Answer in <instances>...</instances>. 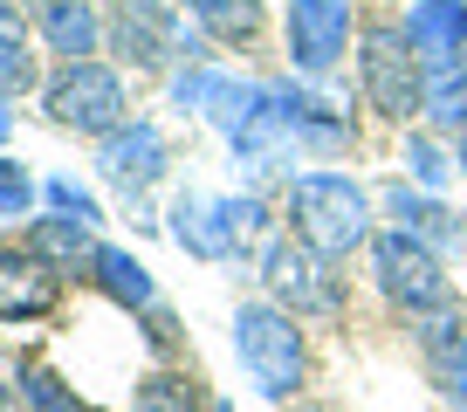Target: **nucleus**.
Masks as SVG:
<instances>
[{
  "instance_id": "obj_15",
  "label": "nucleus",
  "mask_w": 467,
  "mask_h": 412,
  "mask_svg": "<svg viewBox=\"0 0 467 412\" xmlns=\"http://www.w3.org/2000/svg\"><path fill=\"white\" fill-rule=\"evenodd\" d=\"M35 89V56H28V28L15 7H0V97Z\"/></svg>"
},
{
  "instance_id": "obj_12",
  "label": "nucleus",
  "mask_w": 467,
  "mask_h": 412,
  "mask_svg": "<svg viewBox=\"0 0 467 412\" xmlns=\"http://www.w3.org/2000/svg\"><path fill=\"white\" fill-rule=\"evenodd\" d=\"M89 268H97L103 295H117L124 309H151V295H159V289H151V275H145V262H131L124 248H97V262H89Z\"/></svg>"
},
{
  "instance_id": "obj_20",
  "label": "nucleus",
  "mask_w": 467,
  "mask_h": 412,
  "mask_svg": "<svg viewBox=\"0 0 467 412\" xmlns=\"http://www.w3.org/2000/svg\"><path fill=\"white\" fill-rule=\"evenodd\" d=\"M7 131H15V118H7V110H0V138H7Z\"/></svg>"
},
{
  "instance_id": "obj_18",
  "label": "nucleus",
  "mask_w": 467,
  "mask_h": 412,
  "mask_svg": "<svg viewBox=\"0 0 467 412\" xmlns=\"http://www.w3.org/2000/svg\"><path fill=\"white\" fill-rule=\"evenodd\" d=\"M28 200H35V179L21 172L15 159H0V221H15V213H28Z\"/></svg>"
},
{
  "instance_id": "obj_14",
  "label": "nucleus",
  "mask_w": 467,
  "mask_h": 412,
  "mask_svg": "<svg viewBox=\"0 0 467 412\" xmlns=\"http://www.w3.org/2000/svg\"><path fill=\"white\" fill-rule=\"evenodd\" d=\"M186 7L220 42H254V35H262V0H186Z\"/></svg>"
},
{
  "instance_id": "obj_1",
  "label": "nucleus",
  "mask_w": 467,
  "mask_h": 412,
  "mask_svg": "<svg viewBox=\"0 0 467 412\" xmlns=\"http://www.w3.org/2000/svg\"><path fill=\"white\" fill-rule=\"evenodd\" d=\"M234 351L248 365L262 398H289L303 385V330L282 303H241L234 309Z\"/></svg>"
},
{
  "instance_id": "obj_4",
  "label": "nucleus",
  "mask_w": 467,
  "mask_h": 412,
  "mask_svg": "<svg viewBox=\"0 0 467 412\" xmlns=\"http://www.w3.org/2000/svg\"><path fill=\"white\" fill-rule=\"evenodd\" d=\"M371 268H379V289L392 295V303H406V309H440V303H453L440 262H433L412 234H379V241H371Z\"/></svg>"
},
{
  "instance_id": "obj_10",
  "label": "nucleus",
  "mask_w": 467,
  "mask_h": 412,
  "mask_svg": "<svg viewBox=\"0 0 467 412\" xmlns=\"http://www.w3.org/2000/svg\"><path fill=\"white\" fill-rule=\"evenodd\" d=\"M117 48L131 62H145V69H159L165 48H172V7L165 0H117Z\"/></svg>"
},
{
  "instance_id": "obj_7",
  "label": "nucleus",
  "mask_w": 467,
  "mask_h": 412,
  "mask_svg": "<svg viewBox=\"0 0 467 412\" xmlns=\"http://www.w3.org/2000/svg\"><path fill=\"white\" fill-rule=\"evenodd\" d=\"M62 303V268L35 248H0V324H28Z\"/></svg>"
},
{
  "instance_id": "obj_3",
  "label": "nucleus",
  "mask_w": 467,
  "mask_h": 412,
  "mask_svg": "<svg viewBox=\"0 0 467 412\" xmlns=\"http://www.w3.org/2000/svg\"><path fill=\"white\" fill-rule=\"evenodd\" d=\"M48 118H56L62 131L110 138V131H124V118H131V97L117 83V69H103V62H69V69L48 83Z\"/></svg>"
},
{
  "instance_id": "obj_13",
  "label": "nucleus",
  "mask_w": 467,
  "mask_h": 412,
  "mask_svg": "<svg viewBox=\"0 0 467 412\" xmlns=\"http://www.w3.org/2000/svg\"><path fill=\"white\" fill-rule=\"evenodd\" d=\"M28 248L42 254V262H56L62 275L83 268V262H97V248H89V221H35Z\"/></svg>"
},
{
  "instance_id": "obj_2",
  "label": "nucleus",
  "mask_w": 467,
  "mask_h": 412,
  "mask_svg": "<svg viewBox=\"0 0 467 412\" xmlns=\"http://www.w3.org/2000/svg\"><path fill=\"white\" fill-rule=\"evenodd\" d=\"M289 213H296V241H309L317 254H350L371 234V206L344 172H309L289 186Z\"/></svg>"
},
{
  "instance_id": "obj_11",
  "label": "nucleus",
  "mask_w": 467,
  "mask_h": 412,
  "mask_svg": "<svg viewBox=\"0 0 467 412\" xmlns=\"http://www.w3.org/2000/svg\"><path fill=\"white\" fill-rule=\"evenodd\" d=\"M42 42L56 48L62 62H89L97 56V7H89V0H42Z\"/></svg>"
},
{
  "instance_id": "obj_9",
  "label": "nucleus",
  "mask_w": 467,
  "mask_h": 412,
  "mask_svg": "<svg viewBox=\"0 0 467 412\" xmlns=\"http://www.w3.org/2000/svg\"><path fill=\"white\" fill-rule=\"evenodd\" d=\"M165 172V138L151 124H124V131L103 138V179L124 192H145L151 179Z\"/></svg>"
},
{
  "instance_id": "obj_19",
  "label": "nucleus",
  "mask_w": 467,
  "mask_h": 412,
  "mask_svg": "<svg viewBox=\"0 0 467 412\" xmlns=\"http://www.w3.org/2000/svg\"><path fill=\"white\" fill-rule=\"evenodd\" d=\"M48 200H56L62 213H76V221H89V227L103 221V213H97V200H89V192L76 186V179H48Z\"/></svg>"
},
{
  "instance_id": "obj_8",
  "label": "nucleus",
  "mask_w": 467,
  "mask_h": 412,
  "mask_svg": "<svg viewBox=\"0 0 467 412\" xmlns=\"http://www.w3.org/2000/svg\"><path fill=\"white\" fill-rule=\"evenodd\" d=\"M350 42V7L344 0H289V56L309 76H323Z\"/></svg>"
},
{
  "instance_id": "obj_5",
  "label": "nucleus",
  "mask_w": 467,
  "mask_h": 412,
  "mask_svg": "<svg viewBox=\"0 0 467 412\" xmlns=\"http://www.w3.org/2000/svg\"><path fill=\"white\" fill-rule=\"evenodd\" d=\"M358 76H365L371 110H385V118H412V110H420V62H412V42L399 28H371L365 35Z\"/></svg>"
},
{
  "instance_id": "obj_17",
  "label": "nucleus",
  "mask_w": 467,
  "mask_h": 412,
  "mask_svg": "<svg viewBox=\"0 0 467 412\" xmlns=\"http://www.w3.org/2000/svg\"><path fill=\"white\" fill-rule=\"evenodd\" d=\"M21 398H28L35 412H83V406H76V392H62L56 371H21Z\"/></svg>"
},
{
  "instance_id": "obj_16",
  "label": "nucleus",
  "mask_w": 467,
  "mask_h": 412,
  "mask_svg": "<svg viewBox=\"0 0 467 412\" xmlns=\"http://www.w3.org/2000/svg\"><path fill=\"white\" fill-rule=\"evenodd\" d=\"M138 412H200V385L186 371H151L138 378Z\"/></svg>"
},
{
  "instance_id": "obj_6",
  "label": "nucleus",
  "mask_w": 467,
  "mask_h": 412,
  "mask_svg": "<svg viewBox=\"0 0 467 412\" xmlns=\"http://www.w3.org/2000/svg\"><path fill=\"white\" fill-rule=\"evenodd\" d=\"M262 275H268V295H275L282 309H296V316L337 309V282H330V268H323V254L309 248V241H275V248L262 254Z\"/></svg>"
}]
</instances>
